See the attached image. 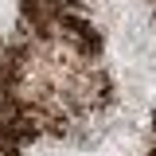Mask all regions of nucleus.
<instances>
[{"label": "nucleus", "mask_w": 156, "mask_h": 156, "mask_svg": "<svg viewBox=\"0 0 156 156\" xmlns=\"http://www.w3.org/2000/svg\"><path fill=\"white\" fill-rule=\"evenodd\" d=\"M0 156H4V152H0Z\"/></svg>", "instance_id": "nucleus-1"}]
</instances>
